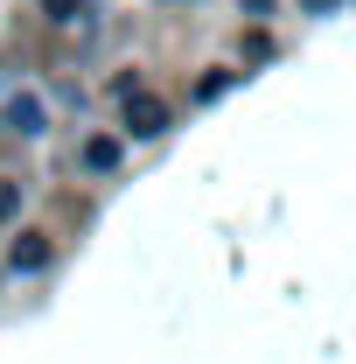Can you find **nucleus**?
I'll list each match as a JSON object with an SVG mask.
<instances>
[{"label":"nucleus","mask_w":356,"mask_h":364,"mask_svg":"<svg viewBox=\"0 0 356 364\" xmlns=\"http://www.w3.org/2000/svg\"><path fill=\"white\" fill-rule=\"evenodd\" d=\"M119 98H126V134H140V140H154V134H168V105H161V98H147V91H119Z\"/></svg>","instance_id":"f257e3e1"},{"label":"nucleus","mask_w":356,"mask_h":364,"mask_svg":"<svg viewBox=\"0 0 356 364\" xmlns=\"http://www.w3.org/2000/svg\"><path fill=\"white\" fill-rule=\"evenodd\" d=\"M7 127H21V134H43V98H28V91H21V98L7 105Z\"/></svg>","instance_id":"f03ea898"},{"label":"nucleus","mask_w":356,"mask_h":364,"mask_svg":"<svg viewBox=\"0 0 356 364\" xmlns=\"http://www.w3.org/2000/svg\"><path fill=\"white\" fill-rule=\"evenodd\" d=\"M43 267H49L43 238H14V273H43Z\"/></svg>","instance_id":"7ed1b4c3"},{"label":"nucleus","mask_w":356,"mask_h":364,"mask_svg":"<svg viewBox=\"0 0 356 364\" xmlns=\"http://www.w3.org/2000/svg\"><path fill=\"white\" fill-rule=\"evenodd\" d=\"M84 168H98V176H105V168H119V140H84Z\"/></svg>","instance_id":"20e7f679"},{"label":"nucleus","mask_w":356,"mask_h":364,"mask_svg":"<svg viewBox=\"0 0 356 364\" xmlns=\"http://www.w3.org/2000/svg\"><path fill=\"white\" fill-rule=\"evenodd\" d=\"M14 210H21V189H14V182H0V218H14Z\"/></svg>","instance_id":"39448f33"},{"label":"nucleus","mask_w":356,"mask_h":364,"mask_svg":"<svg viewBox=\"0 0 356 364\" xmlns=\"http://www.w3.org/2000/svg\"><path fill=\"white\" fill-rule=\"evenodd\" d=\"M49 14L56 21H77V0H49Z\"/></svg>","instance_id":"423d86ee"},{"label":"nucleus","mask_w":356,"mask_h":364,"mask_svg":"<svg viewBox=\"0 0 356 364\" xmlns=\"http://www.w3.org/2000/svg\"><path fill=\"white\" fill-rule=\"evenodd\" d=\"M245 7H252V14H266V7H272V0H245Z\"/></svg>","instance_id":"0eeeda50"},{"label":"nucleus","mask_w":356,"mask_h":364,"mask_svg":"<svg viewBox=\"0 0 356 364\" xmlns=\"http://www.w3.org/2000/svg\"><path fill=\"white\" fill-rule=\"evenodd\" d=\"M308 7H335V0H308Z\"/></svg>","instance_id":"6e6552de"}]
</instances>
